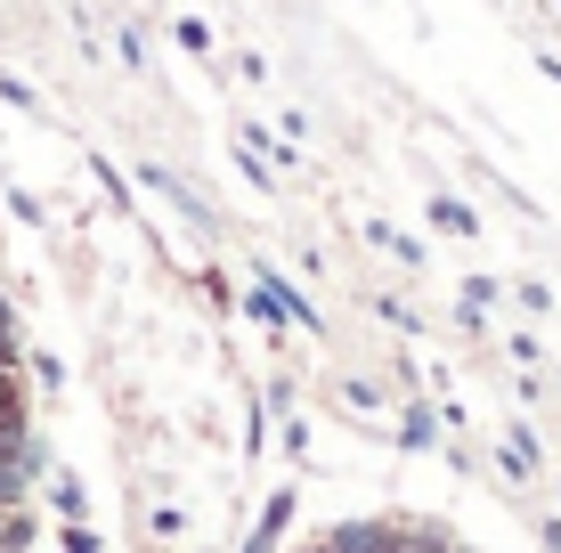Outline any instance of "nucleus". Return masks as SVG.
Instances as JSON below:
<instances>
[{
    "label": "nucleus",
    "instance_id": "nucleus-1",
    "mask_svg": "<svg viewBox=\"0 0 561 553\" xmlns=\"http://www.w3.org/2000/svg\"><path fill=\"white\" fill-rule=\"evenodd\" d=\"M25 488H33V415H25V367H16V318L0 293V553L25 545Z\"/></svg>",
    "mask_w": 561,
    "mask_h": 553
},
{
    "label": "nucleus",
    "instance_id": "nucleus-2",
    "mask_svg": "<svg viewBox=\"0 0 561 553\" xmlns=\"http://www.w3.org/2000/svg\"><path fill=\"white\" fill-rule=\"evenodd\" d=\"M301 553H472V545H456L448 529H432V521H342Z\"/></svg>",
    "mask_w": 561,
    "mask_h": 553
}]
</instances>
